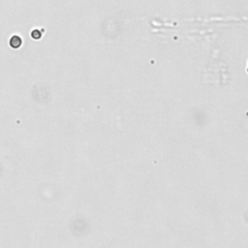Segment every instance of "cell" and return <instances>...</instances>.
<instances>
[{"instance_id":"6da1fadb","label":"cell","mask_w":248,"mask_h":248,"mask_svg":"<svg viewBox=\"0 0 248 248\" xmlns=\"http://www.w3.org/2000/svg\"><path fill=\"white\" fill-rule=\"evenodd\" d=\"M21 43H22V41L19 36H13V37H12V39L10 40V45H11L12 48H14V49L20 48Z\"/></svg>"},{"instance_id":"7a4b0ae2","label":"cell","mask_w":248,"mask_h":248,"mask_svg":"<svg viewBox=\"0 0 248 248\" xmlns=\"http://www.w3.org/2000/svg\"><path fill=\"white\" fill-rule=\"evenodd\" d=\"M40 36H41V35H40V33H38V30H34V31L32 32V37H33L34 39H36V40H37V39L40 38Z\"/></svg>"}]
</instances>
